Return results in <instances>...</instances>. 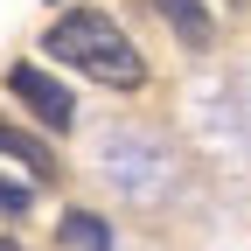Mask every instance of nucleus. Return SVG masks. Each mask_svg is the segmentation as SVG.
Instances as JSON below:
<instances>
[{
	"label": "nucleus",
	"instance_id": "7",
	"mask_svg": "<svg viewBox=\"0 0 251 251\" xmlns=\"http://www.w3.org/2000/svg\"><path fill=\"white\" fill-rule=\"evenodd\" d=\"M28 209H35V188L14 181V175H0V216H7V224H21Z\"/></svg>",
	"mask_w": 251,
	"mask_h": 251
},
{
	"label": "nucleus",
	"instance_id": "8",
	"mask_svg": "<svg viewBox=\"0 0 251 251\" xmlns=\"http://www.w3.org/2000/svg\"><path fill=\"white\" fill-rule=\"evenodd\" d=\"M0 251H21V244H14V237H0Z\"/></svg>",
	"mask_w": 251,
	"mask_h": 251
},
{
	"label": "nucleus",
	"instance_id": "6",
	"mask_svg": "<svg viewBox=\"0 0 251 251\" xmlns=\"http://www.w3.org/2000/svg\"><path fill=\"white\" fill-rule=\"evenodd\" d=\"M56 244H63V251H119V237H112V224H105L98 209H63Z\"/></svg>",
	"mask_w": 251,
	"mask_h": 251
},
{
	"label": "nucleus",
	"instance_id": "5",
	"mask_svg": "<svg viewBox=\"0 0 251 251\" xmlns=\"http://www.w3.org/2000/svg\"><path fill=\"white\" fill-rule=\"evenodd\" d=\"M147 7L175 28V42H188V49H209V42H216V21H209L202 0H147Z\"/></svg>",
	"mask_w": 251,
	"mask_h": 251
},
{
	"label": "nucleus",
	"instance_id": "1",
	"mask_svg": "<svg viewBox=\"0 0 251 251\" xmlns=\"http://www.w3.org/2000/svg\"><path fill=\"white\" fill-rule=\"evenodd\" d=\"M42 56L84 70L91 84H105V91H147V56L126 42V28H119L112 14H98V7L56 14V21L42 28Z\"/></svg>",
	"mask_w": 251,
	"mask_h": 251
},
{
	"label": "nucleus",
	"instance_id": "4",
	"mask_svg": "<svg viewBox=\"0 0 251 251\" xmlns=\"http://www.w3.org/2000/svg\"><path fill=\"white\" fill-rule=\"evenodd\" d=\"M0 161H14V168H28V181H56L63 168H56V153L35 140V133H21V126H7L0 119Z\"/></svg>",
	"mask_w": 251,
	"mask_h": 251
},
{
	"label": "nucleus",
	"instance_id": "2",
	"mask_svg": "<svg viewBox=\"0 0 251 251\" xmlns=\"http://www.w3.org/2000/svg\"><path fill=\"white\" fill-rule=\"evenodd\" d=\"M98 161L105 175L126 188V196H140V202H161V175H168V147L153 140V133H105L98 147Z\"/></svg>",
	"mask_w": 251,
	"mask_h": 251
},
{
	"label": "nucleus",
	"instance_id": "3",
	"mask_svg": "<svg viewBox=\"0 0 251 251\" xmlns=\"http://www.w3.org/2000/svg\"><path fill=\"white\" fill-rule=\"evenodd\" d=\"M0 84H7L14 98L49 126V133H70V126H77V98H70V84H56L42 63H7V77H0Z\"/></svg>",
	"mask_w": 251,
	"mask_h": 251
}]
</instances>
